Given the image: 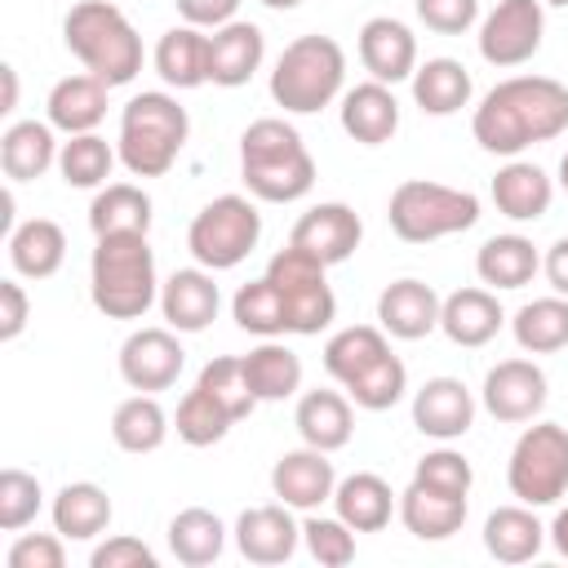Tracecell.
<instances>
[{
	"mask_svg": "<svg viewBox=\"0 0 568 568\" xmlns=\"http://www.w3.org/2000/svg\"><path fill=\"white\" fill-rule=\"evenodd\" d=\"M568 129V89L550 75H510L484 93L470 133L488 155H519Z\"/></svg>",
	"mask_w": 568,
	"mask_h": 568,
	"instance_id": "obj_1",
	"label": "cell"
},
{
	"mask_svg": "<svg viewBox=\"0 0 568 568\" xmlns=\"http://www.w3.org/2000/svg\"><path fill=\"white\" fill-rule=\"evenodd\" d=\"M240 178L248 195L266 204H293L315 186V160L288 120L266 115L240 133Z\"/></svg>",
	"mask_w": 568,
	"mask_h": 568,
	"instance_id": "obj_2",
	"label": "cell"
},
{
	"mask_svg": "<svg viewBox=\"0 0 568 568\" xmlns=\"http://www.w3.org/2000/svg\"><path fill=\"white\" fill-rule=\"evenodd\" d=\"M62 40L80 58V67L106 89H120L142 71V36L111 0L71 4V13L62 18Z\"/></svg>",
	"mask_w": 568,
	"mask_h": 568,
	"instance_id": "obj_3",
	"label": "cell"
},
{
	"mask_svg": "<svg viewBox=\"0 0 568 568\" xmlns=\"http://www.w3.org/2000/svg\"><path fill=\"white\" fill-rule=\"evenodd\" d=\"M155 257L146 235L120 231V235H98L93 262H89V293L93 306L106 320H142L155 302Z\"/></svg>",
	"mask_w": 568,
	"mask_h": 568,
	"instance_id": "obj_4",
	"label": "cell"
},
{
	"mask_svg": "<svg viewBox=\"0 0 568 568\" xmlns=\"http://www.w3.org/2000/svg\"><path fill=\"white\" fill-rule=\"evenodd\" d=\"M191 133L186 111L169 93H138L120 115V160L133 178H164Z\"/></svg>",
	"mask_w": 568,
	"mask_h": 568,
	"instance_id": "obj_5",
	"label": "cell"
},
{
	"mask_svg": "<svg viewBox=\"0 0 568 568\" xmlns=\"http://www.w3.org/2000/svg\"><path fill=\"white\" fill-rule=\"evenodd\" d=\"M346 80V53L333 36H297L284 44L275 71H271V98L293 115L324 111Z\"/></svg>",
	"mask_w": 568,
	"mask_h": 568,
	"instance_id": "obj_6",
	"label": "cell"
},
{
	"mask_svg": "<svg viewBox=\"0 0 568 568\" xmlns=\"http://www.w3.org/2000/svg\"><path fill=\"white\" fill-rule=\"evenodd\" d=\"M390 231L404 244H430L457 231H470L479 222V200L462 186H444V182H426V178H408L390 191L386 204Z\"/></svg>",
	"mask_w": 568,
	"mask_h": 568,
	"instance_id": "obj_7",
	"label": "cell"
},
{
	"mask_svg": "<svg viewBox=\"0 0 568 568\" xmlns=\"http://www.w3.org/2000/svg\"><path fill=\"white\" fill-rule=\"evenodd\" d=\"M262 240V213L244 195H217L209 200L186 231V248L204 271H231L240 266Z\"/></svg>",
	"mask_w": 568,
	"mask_h": 568,
	"instance_id": "obj_8",
	"label": "cell"
},
{
	"mask_svg": "<svg viewBox=\"0 0 568 568\" xmlns=\"http://www.w3.org/2000/svg\"><path fill=\"white\" fill-rule=\"evenodd\" d=\"M506 484L524 506H555L568 493V430L559 422H532L510 448Z\"/></svg>",
	"mask_w": 568,
	"mask_h": 568,
	"instance_id": "obj_9",
	"label": "cell"
},
{
	"mask_svg": "<svg viewBox=\"0 0 568 568\" xmlns=\"http://www.w3.org/2000/svg\"><path fill=\"white\" fill-rule=\"evenodd\" d=\"M324 271H328L324 262H315L311 253H302V248H293V244L280 248V253L266 262V280L275 284V293L284 297V311H288V333L311 337V333H320V328L333 324L337 297H333Z\"/></svg>",
	"mask_w": 568,
	"mask_h": 568,
	"instance_id": "obj_10",
	"label": "cell"
},
{
	"mask_svg": "<svg viewBox=\"0 0 568 568\" xmlns=\"http://www.w3.org/2000/svg\"><path fill=\"white\" fill-rule=\"evenodd\" d=\"M541 0H497V9L479 27V53L493 67H519L541 49Z\"/></svg>",
	"mask_w": 568,
	"mask_h": 568,
	"instance_id": "obj_11",
	"label": "cell"
},
{
	"mask_svg": "<svg viewBox=\"0 0 568 568\" xmlns=\"http://www.w3.org/2000/svg\"><path fill=\"white\" fill-rule=\"evenodd\" d=\"M186 364V351L178 342V328H138L120 346V377L133 390H169Z\"/></svg>",
	"mask_w": 568,
	"mask_h": 568,
	"instance_id": "obj_12",
	"label": "cell"
},
{
	"mask_svg": "<svg viewBox=\"0 0 568 568\" xmlns=\"http://www.w3.org/2000/svg\"><path fill=\"white\" fill-rule=\"evenodd\" d=\"M484 408L506 426L532 422L546 408V373L532 359H501L484 377Z\"/></svg>",
	"mask_w": 568,
	"mask_h": 568,
	"instance_id": "obj_13",
	"label": "cell"
},
{
	"mask_svg": "<svg viewBox=\"0 0 568 568\" xmlns=\"http://www.w3.org/2000/svg\"><path fill=\"white\" fill-rule=\"evenodd\" d=\"M359 240H364V222L355 217V209H346V204H337V200L306 209V213L297 217L293 235H288L293 248L311 253V257L324 262V266L346 262V257L359 248Z\"/></svg>",
	"mask_w": 568,
	"mask_h": 568,
	"instance_id": "obj_14",
	"label": "cell"
},
{
	"mask_svg": "<svg viewBox=\"0 0 568 568\" xmlns=\"http://www.w3.org/2000/svg\"><path fill=\"white\" fill-rule=\"evenodd\" d=\"M271 488L275 497L288 506V510H315L333 497L337 488V475H333V462L324 448H293L284 453L275 466H271Z\"/></svg>",
	"mask_w": 568,
	"mask_h": 568,
	"instance_id": "obj_15",
	"label": "cell"
},
{
	"mask_svg": "<svg viewBox=\"0 0 568 568\" xmlns=\"http://www.w3.org/2000/svg\"><path fill=\"white\" fill-rule=\"evenodd\" d=\"M359 62L382 84L413 80V71H417V36L399 18H368L359 27Z\"/></svg>",
	"mask_w": 568,
	"mask_h": 568,
	"instance_id": "obj_16",
	"label": "cell"
},
{
	"mask_svg": "<svg viewBox=\"0 0 568 568\" xmlns=\"http://www.w3.org/2000/svg\"><path fill=\"white\" fill-rule=\"evenodd\" d=\"M475 422V395L462 377H430L413 395V426L430 439H462Z\"/></svg>",
	"mask_w": 568,
	"mask_h": 568,
	"instance_id": "obj_17",
	"label": "cell"
},
{
	"mask_svg": "<svg viewBox=\"0 0 568 568\" xmlns=\"http://www.w3.org/2000/svg\"><path fill=\"white\" fill-rule=\"evenodd\" d=\"M439 306L444 302H439V293L430 284H422V280H395L377 297V324H382V333H390L399 342H417V337H426V333L439 328Z\"/></svg>",
	"mask_w": 568,
	"mask_h": 568,
	"instance_id": "obj_18",
	"label": "cell"
},
{
	"mask_svg": "<svg viewBox=\"0 0 568 568\" xmlns=\"http://www.w3.org/2000/svg\"><path fill=\"white\" fill-rule=\"evenodd\" d=\"M297 537H302V528L293 524V515H288L284 501H275V506H248L235 519V546H240V555L248 564H284V559H293Z\"/></svg>",
	"mask_w": 568,
	"mask_h": 568,
	"instance_id": "obj_19",
	"label": "cell"
},
{
	"mask_svg": "<svg viewBox=\"0 0 568 568\" xmlns=\"http://www.w3.org/2000/svg\"><path fill=\"white\" fill-rule=\"evenodd\" d=\"M266 53V36L257 22H226L209 36V84L222 89H240L253 80V71L262 67Z\"/></svg>",
	"mask_w": 568,
	"mask_h": 568,
	"instance_id": "obj_20",
	"label": "cell"
},
{
	"mask_svg": "<svg viewBox=\"0 0 568 568\" xmlns=\"http://www.w3.org/2000/svg\"><path fill=\"white\" fill-rule=\"evenodd\" d=\"M222 297H217V284L209 271L200 266H186V271H173L164 284H160V311L169 320V328L178 333H204L217 315Z\"/></svg>",
	"mask_w": 568,
	"mask_h": 568,
	"instance_id": "obj_21",
	"label": "cell"
},
{
	"mask_svg": "<svg viewBox=\"0 0 568 568\" xmlns=\"http://www.w3.org/2000/svg\"><path fill=\"white\" fill-rule=\"evenodd\" d=\"M342 129H346L359 146H382V142H390L395 129H399V102H395L390 84H382V80L355 84V89L342 98Z\"/></svg>",
	"mask_w": 568,
	"mask_h": 568,
	"instance_id": "obj_22",
	"label": "cell"
},
{
	"mask_svg": "<svg viewBox=\"0 0 568 568\" xmlns=\"http://www.w3.org/2000/svg\"><path fill=\"white\" fill-rule=\"evenodd\" d=\"M550 200H555V186H550L546 169H537L528 160H510L493 178V204L510 222H537V217H546Z\"/></svg>",
	"mask_w": 568,
	"mask_h": 568,
	"instance_id": "obj_23",
	"label": "cell"
},
{
	"mask_svg": "<svg viewBox=\"0 0 568 568\" xmlns=\"http://www.w3.org/2000/svg\"><path fill=\"white\" fill-rule=\"evenodd\" d=\"M501 320L506 315H501V306H497V297L488 288H457L439 306V328L448 333L453 346H484V342H493Z\"/></svg>",
	"mask_w": 568,
	"mask_h": 568,
	"instance_id": "obj_24",
	"label": "cell"
},
{
	"mask_svg": "<svg viewBox=\"0 0 568 568\" xmlns=\"http://www.w3.org/2000/svg\"><path fill=\"white\" fill-rule=\"evenodd\" d=\"M293 426H297L302 444L324 448V453H337V448L351 444V430H355L351 399L337 395V390H306V395L297 399Z\"/></svg>",
	"mask_w": 568,
	"mask_h": 568,
	"instance_id": "obj_25",
	"label": "cell"
},
{
	"mask_svg": "<svg viewBox=\"0 0 568 568\" xmlns=\"http://www.w3.org/2000/svg\"><path fill=\"white\" fill-rule=\"evenodd\" d=\"M333 506H337V519H346L355 532H382L399 501L382 475L355 470L333 488Z\"/></svg>",
	"mask_w": 568,
	"mask_h": 568,
	"instance_id": "obj_26",
	"label": "cell"
},
{
	"mask_svg": "<svg viewBox=\"0 0 568 568\" xmlns=\"http://www.w3.org/2000/svg\"><path fill=\"white\" fill-rule=\"evenodd\" d=\"M106 115V84L89 71L80 75H67L49 89V124L62 129L67 138L71 133H93Z\"/></svg>",
	"mask_w": 568,
	"mask_h": 568,
	"instance_id": "obj_27",
	"label": "cell"
},
{
	"mask_svg": "<svg viewBox=\"0 0 568 568\" xmlns=\"http://www.w3.org/2000/svg\"><path fill=\"white\" fill-rule=\"evenodd\" d=\"M155 71L173 89H200L209 84V36L191 22L169 27L155 44Z\"/></svg>",
	"mask_w": 568,
	"mask_h": 568,
	"instance_id": "obj_28",
	"label": "cell"
},
{
	"mask_svg": "<svg viewBox=\"0 0 568 568\" xmlns=\"http://www.w3.org/2000/svg\"><path fill=\"white\" fill-rule=\"evenodd\" d=\"M399 519H404V528L413 537L444 541V537H453L466 524V497H448V493H435V488L413 479L399 493Z\"/></svg>",
	"mask_w": 568,
	"mask_h": 568,
	"instance_id": "obj_29",
	"label": "cell"
},
{
	"mask_svg": "<svg viewBox=\"0 0 568 568\" xmlns=\"http://www.w3.org/2000/svg\"><path fill=\"white\" fill-rule=\"evenodd\" d=\"M546 541V528L541 519L532 515V506H497L488 519H484V546L497 564H528L537 559Z\"/></svg>",
	"mask_w": 568,
	"mask_h": 568,
	"instance_id": "obj_30",
	"label": "cell"
},
{
	"mask_svg": "<svg viewBox=\"0 0 568 568\" xmlns=\"http://www.w3.org/2000/svg\"><path fill=\"white\" fill-rule=\"evenodd\" d=\"M62 257H67V235L53 217H27L22 226L9 231V262L18 275L49 280V275H58Z\"/></svg>",
	"mask_w": 568,
	"mask_h": 568,
	"instance_id": "obj_31",
	"label": "cell"
},
{
	"mask_svg": "<svg viewBox=\"0 0 568 568\" xmlns=\"http://www.w3.org/2000/svg\"><path fill=\"white\" fill-rule=\"evenodd\" d=\"M49 164H58L53 124L18 120V124L4 129V138H0V169H4L9 182H31V178H40Z\"/></svg>",
	"mask_w": 568,
	"mask_h": 568,
	"instance_id": "obj_32",
	"label": "cell"
},
{
	"mask_svg": "<svg viewBox=\"0 0 568 568\" xmlns=\"http://www.w3.org/2000/svg\"><path fill=\"white\" fill-rule=\"evenodd\" d=\"M537 266H541V257L528 235H493L475 253V271L488 288H524V284H532Z\"/></svg>",
	"mask_w": 568,
	"mask_h": 568,
	"instance_id": "obj_33",
	"label": "cell"
},
{
	"mask_svg": "<svg viewBox=\"0 0 568 568\" xmlns=\"http://www.w3.org/2000/svg\"><path fill=\"white\" fill-rule=\"evenodd\" d=\"M106 524H111V497H106V488L80 479V484H67L53 497V528L67 541H93V537L106 532Z\"/></svg>",
	"mask_w": 568,
	"mask_h": 568,
	"instance_id": "obj_34",
	"label": "cell"
},
{
	"mask_svg": "<svg viewBox=\"0 0 568 568\" xmlns=\"http://www.w3.org/2000/svg\"><path fill=\"white\" fill-rule=\"evenodd\" d=\"M470 93H475L470 71L457 58H430L413 71V102L426 115H453L470 102Z\"/></svg>",
	"mask_w": 568,
	"mask_h": 568,
	"instance_id": "obj_35",
	"label": "cell"
},
{
	"mask_svg": "<svg viewBox=\"0 0 568 568\" xmlns=\"http://www.w3.org/2000/svg\"><path fill=\"white\" fill-rule=\"evenodd\" d=\"M240 364H244V382H248V390L257 395V404L288 399V395H297V386H302V359H297L288 346H280V342L253 346L248 355H240Z\"/></svg>",
	"mask_w": 568,
	"mask_h": 568,
	"instance_id": "obj_36",
	"label": "cell"
},
{
	"mask_svg": "<svg viewBox=\"0 0 568 568\" xmlns=\"http://www.w3.org/2000/svg\"><path fill=\"white\" fill-rule=\"evenodd\" d=\"M89 226L93 235H120V231H151V195L133 182H111L93 195L89 204Z\"/></svg>",
	"mask_w": 568,
	"mask_h": 568,
	"instance_id": "obj_37",
	"label": "cell"
},
{
	"mask_svg": "<svg viewBox=\"0 0 568 568\" xmlns=\"http://www.w3.org/2000/svg\"><path fill=\"white\" fill-rule=\"evenodd\" d=\"M222 546H226V528H222V519L213 510L186 506V510H178L169 519V550L178 555V564L204 568V564H213L222 555Z\"/></svg>",
	"mask_w": 568,
	"mask_h": 568,
	"instance_id": "obj_38",
	"label": "cell"
},
{
	"mask_svg": "<svg viewBox=\"0 0 568 568\" xmlns=\"http://www.w3.org/2000/svg\"><path fill=\"white\" fill-rule=\"evenodd\" d=\"M515 328V342L528 351V355H555L568 346V297H537V302H524L510 320Z\"/></svg>",
	"mask_w": 568,
	"mask_h": 568,
	"instance_id": "obj_39",
	"label": "cell"
},
{
	"mask_svg": "<svg viewBox=\"0 0 568 568\" xmlns=\"http://www.w3.org/2000/svg\"><path fill=\"white\" fill-rule=\"evenodd\" d=\"M164 435H169V417H164L160 399L146 395V390L129 395V399L111 413V439H115L124 453H155V448L164 444Z\"/></svg>",
	"mask_w": 568,
	"mask_h": 568,
	"instance_id": "obj_40",
	"label": "cell"
},
{
	"mask_svg": "<svg viewBox=\"0 0 568 568\" xmlns=\"http://www.w3.org/2000/svg\"><path fill=\"white\" fill-rule=\"evenodd\" d=\"M390 351V342H386V333H382V324L373 328V324H351V328H342V333H333L328 337V346H324V368H328V377H337L342 386L351 382V377H359L377 355H386Z\"/></svg>",
	"mask_w": 568,
	"mask_h": 568,
	"instance_id": "obj_41",
	"label": "cell"
},
{
	"mask_svg": "<svg viewBox=\"0 0 568 568\" xmlns=\"http://www.w3.org/2000/svg\"><path fill=\"white\" fill-rule=\"evenodd\" d=\"M231 315L244 333H257V337H280L288 333V311H284V297L275 293V284L262 275V280H248L235 288L231 297Z\"/></svg>",
	"mask_w": 568,
	"mask_h": 568,
	"instance_id": "obj_42",
	"label": "cell"
},
{
	"mask_svg": "<svg viewBox=\"0 0 568 568\" xmlns=\"http://www.w3.org/2000/svg\"><path fill=\"white\" fill-rule=\"evenodd\" d=\"M404 390H408V368H404V359H399L395 351L377 355L359 377L346 382V395H351L359 408H368V413L395 408V404L404 399Z\"/></svg>",
	"mask_w": 568,
	"mask_h": 568,
	"instance_id": "obj_43",
	"label": "cell"
},
{
	"mask_svg": "<svg viewBox=\"0 0 568 568\" xmlns=\"http://www.w3.org/2000/svg\"><path fill=\"white\" fill-rule=\"evenodd\" d=\"M115 151L98 133H71L58 151V173L67 186H102L111 178Z\"/></svg>",
	"mask_w": 568,
	"mask_h": 568,
	"instance_id": "obj_44",
	"label": "cell"
},
{
	"mask_svg": "<svg viewBox=\"0 0 568 568\" xmlns=\"http://www.w3.org/2000/svg\"><path fill=\"white\" fill-rule=\"evenodd\" d=\"M231 426H235V417H231L204 386H191L186 399L178 404V439L191 444V448H209V444H217Z\"/></svg>",
	"mask_w": 568,
	"mask_h": 568,
	"instance_id": "obj_45",
	"label": "cell"
},
{
	"mask_svg": "<svg viewBox=\"0 0 568 568\" xmlns=\"http://www.w3.org/2000/svg\"><path fill=\"white\" fill-rule=\"evenodd\" d=\"M195 386H204V390H209L235 422L248 417V413L257 408V395L248 390V382H244V364H240L235 355H217V359H209V364L200 368Z\"/></svg>",
	"mask_w": 568,
	"mask_h": 568,
	"instance_id": "obj_46",
	"label": "cell"
},
{
	"mask_svg": "<svg viewBox=\"0 0 568 568\" xmlns=\"http://www.w3.org/2000/svg\"><path fill=\"white\" fill-rule=\"evenodd\" d=\"M40 506H44V493H40V479L36 475H27L18 466L0 470V528L4 532L27 528L40 515Z\"/></svg>",
	"mask_w": 568,
	"mask_h": 568,
	"instance_id": "obj_47",
	"label": "cell"
},
{
	"mask_svg": "<svg viewBox=\"0 0 568 568\" xmlns=\"http://www.w3.org/2000/svg\"><path fill=\"white\" fill-rule=\"evenodd\" d=\"M302 537H306L311 559H320L324 568H342V564L355 559V528L346 519H320V515H311L302 524Z\"/></svg>",
	"mask_w": 568,
	"mask_h": 568,
	"instance_id": "obj_48",
	"label": "cell"
},
{
	"mask_svg": "<svg viewBox=\"0 0 568 568\" xmlns=\"http://www.w3.org/2000/svg\"><path fill=\"white\" fill-rule=\"evenodd\" d=\"M413 479L426 484V488H435V493L466 497L470 484H475V470H470V462H466L462 453H453V448H435V453H426V457L417 462Z\"/></svg>",
	"mask_w": 568,
	"mask_h": 568,
	"instance_id": "obj_49",
	"label": "cell"
},
{
	"mask_svg": "<svg viewBox=\"0 0 568 568\" xmlns=\"http://www.w3.org/2000/svg\"><path fill=\"white\" fill-rule=\"evenodd\" d=\"M62 532H22L13 546H9V568H62L67 564V550H62Z\"/></svg>",
	"mask_w": 568,
	"mask_h": 568,
	"instance_id": "obj_50",
	"label": "cell"
},
{
	"mask_svg": "<svg viewBox=\"0 0 568 568\" xmlns=\"http://www.w3.org/2000/svg\"><path fill=\"white\" fill-rule=\"evenodd\" d=\"M417 18L439 36H462L479 18V0H417Z\"/></svg>",
	"mask_w": 568,
	"mask_h": 568,
	"instance_id": "obj_51",
	"label": "cell"
},
{
	"mask_svg": "<svg viewBox=\"0 0 568 568\" xmlns=\"http://www.w3.org/2000/svg\"><path fill=\"white\" fill-rule=\"evenodd\" d=\"M93 568H155V550L138 537H106L93 555H89Z\"/></svg>",
	"mask_w": 568,
	"mask_h": 568,
	"instance_id": "obj_52",
	"label": "cell"
},
{
	"mask_svg": "<svg viewBox=\"0 0 568 568\" xmlns=\"http://www.w3.org/2000/svg\"><path fill=\"white\" fill-rule=\"evenodd\" d=\"M31 320L27 288L18 280H0V342H13Z\"/></svg>",
	"mask_w": 568,
	"mask_h": 568,
	"instance_id": "obj_53",
	"label": "cell"
},
{
	"mask_svg": "<svg viewBox=\"0 0 568 568\" xmlns=\"http://www.w3.org/2000/svg\"><path fill=\"white\" fill-rule=\"evenodd\" d=\"M178 4V13H182V22H191V27H226V22H235V9H240V0H173Z\"/></svg>",
	"mask_w": 568,
	"mask_h": 568,
	"instance_id": "obj_54",
	"label": "cell"
},
{
	"mask_svg": "<svg viewBox=\"0 0 568 568\" xmlns=\"http://www.w3.org/2000/svg\"><path fill=\"white\" fill-rule=\"evenodd\" d=\"M541 266H546L550 288H555L559 297H568V235L550 244V253H546V262H541Z\"/></svg>",
	"mask_w": 568,
	"mask_h": 568,
	"instance_id": "obj_55",
	"label": "cell"
},
{
	"mask_svg": "<svg viewBox=\"0 0 568 568\" xmlns=\"http://www.w3.org/2000/svg\"><path fill=\"white\" fill-rule=\"evenodd\" d=\"M546 532H550V541H555V550H559V555L568 559V506H564V510L555 515V524H550Z\"/></svg>",
	"mask_w": 568,
	"mask_h": 568,
	"instance_id": "obj_56",
	"label": "cell"
},
{
	"mask_svg": "<svg viewBox=\"0 0 568 568\" xmlns=\"http://www.w3.org/2000/svg\"><path fill=\"white\" fill-rule=\"evenodd\" d=\"M0 75H4V102H0V111H13V106H18V71L4 62Z\"/></svg>",
	"mask_w": 568,
	"mask_h": 568,
	"instance_id": "obj_57",
	"label": "cell"
},
{
	"mask_svg": "<svg viewBox=\"0 0 568 568\" xmlns=\"http://www.w3.org/2000/svg\"><path fill=\"white\" fill-rule=\"evenodd\" d=\"M262 4H266V9H297L302 0H262Z\"/></svg>",
	"mask_w": 568,
	"mask_h": 568,
	"instance_id": "obj_58",
	"label": "cell"
},
{
	"mask_svg": "<svg viewBox=\"0 0 568 568\" xmlns=\"http://www.w3.org/2000/svg\"><path fill=\"white\" fill-rule=\"evenodd\" d=\"M559 186H564V191H568V155H564V160H559Z\"/></svg>",
	"mask_w": 568,
	"mask_h": 568,
	"instance_id": "obj_59",
	"label": "cell"
},
{
	"mask_svg": "<svg viewBox=\"0 0 568 568\" xmlns=\"http://www.w3.org/2000/svg\"><path fill=\"white\" fill-rule=\"evenodd\" d=\"M546 4H568V0H546Z\"/></svg>",
	"mask_w": 568,
	"mask_h": 568,
	"instance_id": "obj_60",
	"label": "cell"
}]
</instances>
